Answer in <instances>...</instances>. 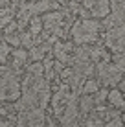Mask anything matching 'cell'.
I'll return each instance as SVG.
<instances>
[{
  "label": "cell",
  "instance_id": "1",
  "mask_svg": "<svg viewBox=\"0 0 125 127\" xmlns=\"http://www.w3.org/2000/svg\"><path fill=\"white\" fill-rule=\"evenodd\" d=\"M48 101H51V99H50V87L46 83V77L42 74L28 72L22 81V96L15 103V109L19 112L31 107L44 109L48 107Z\"/></svg>",
  "mask_w": 125,
  "mask_h": 127
},
{
  "label": "cell",
  "instance_id": "2",
  "mask_svg": "<svg viewBox=\"0 0 125 127\" xmlns=\"http://www.w3.org/2000/svg\"><path fill=\"white\" fill-rule=\"evenodd\" d=\"M101 30V24L98 20H92V19H85V20H79L72 26V39L77 44H88V42H94Z\"/></svg>",
  "mask_w": 125,
  "mask_h": 127
},
{
  "label": "cell",
  "instance_id": "3",
  "mask_svg": "<svg viewBox=\"0 0 125 127\" xmlns=\"http://www.w3.org/2000/svg\"><path fill=\"white\" fill-rule=\"evenodd\" d=\"M22 96V85L19 83L15 70L2 66V101H17Z\"/></svg>",
  "mask_w": 125,
  "mask_h": 127
},
{
  "label": "cell",
  "instance_id": "4",
  "mask_svg": "<svg viewBox=\"0 0 125 127\" xmlns=\"http://www.w3.org/2000/svg\"><path fill=\"white\" fill-rule=\"evenodd\" d=\"M122 74H123V70L116 63H109V61L98 63V76L107 85H118V83H122Z\"/></svg>",
  "mask_w": 125,
  "mask_h": 127
},
{
  "label": "cell",
  "instance_id": "5",
  "mask_svg": "<svg viewBox=\"0 0 125 127\" xmlns=\"http://www.w3.org/2000/svg\"><path fill=\"white\" fill-rule=\"evenodd\" d=\"M44 109L31 107V109H24L20 111L19 118H17V125L19 127H41L44 125L46 118H44Z\"/></svg>",
  "mask_w": 125,
  "mask_h": 127
},
{
  "label": "cell",
  "instance_id": "6",
  "mask_svg": "<svg viewBox=\"0 0 125 127\" xmlns=\"http://www.w3.org/2000/svg\"><path fill=\"white\" fill-rule=\"evenodd\" d=\"M105 44L116 54H125V24L110 28L105 35Z\"/></svg>",
  "mask_w": 125,
  "mask_h": 127
},
{
  "label": "cell",
  "instance_id": "7",
  "mask_svg": "<svg viewBox=\"0 0 125 127\" xmlns=\"http://www.w3.org/2000/svg\"><path fill=\"white\" fill-rule=\"evenodd\" d=\"M74 94L75 92L70 89V85H64V87H61V89L55 92V96L51 98V101H50L55 116H61L64 112V109L68 107V103H70V99L74 98Z\"/></svg>",
  "mask_w": 125,
  "mask_h": 127
},
{
  "label": "cell",
  "instance_id": "8",
  "mask_svg": "<svg viewBox=\"0 0 125 127\" xmlns=\"http://www.w3.org/2000/svg\"><path fill=\"white\" fill-rule=\"evenodd\" d=\"M125 24V0H112L110 2V13L105 17V28L110 30L114 26Z\"/></svg>",
  "mask_w": 125,
  "mask_h": 127
},
{
  "label": "cell",
  "instance_id": "9",
  "mask_svg": "<svg viewBox=\"0 0 125 127\" xmlns=\"http://www.w3.org/2000/svg\"><path fill=\"white\" fill-rule=\"evenodd\" d=\"M85 6V9H88V13L94 19H105L110 13V2L109 0H79Z\"/></svg>",
  "mask_w": 125,
  "mask_h": 127
},
{
  "label": "cell",
  "instance_id": "10",
  "mask_svg": "<svg viewBox=\"0 0 125 127\" xmlns=\"http://www.w3.org/2000/svg\"><path fill=\"white\" fill-rule=\"evenodd\" d=\"M79 105H77V98L74 94V98L70 99V103H68V107L64 109V112L61 116H59V122H61L63 125H75L77 122H79Z\"/></svg>",
  "mask_w": 125,
  "mask_h": 127
},
{
  "label": "cell",
  "instance_id": "11",
  "mask_svg": "<svg viewBox=\"0 0 125 127\" xmlns=\"http://www.w3.org/2000/svg\"><path fill=\"white\" fill-rule=\"evenodd\" d=\"M44 28L51 32L53 35H63V13H48V15L44 17Z\"/></svg>",
  "mask_w": 125,
  "mask_h": 127
},
{
  "label": "cell",
  "instance_id": "12",
  "mask_svg": "<svg viewBox=\"0 0 125 127\" xmlns=\"http://www.w3.org/2000/svg\"><path fill=\"white\" fill-rule=\"evenodd\" d=\"M94 94H83V98L79 99V109L83 114H90L96 107V98H92Z\"/></svg>",
  "mask_w": 125,
  "mask_h": 127
},
{
  "label": "cell",
  "instance_id": "13",
  "mask_svg": "<svg viewBox=\"0 0 125 127\" xmlns=\"http://www.w3.org/2000/svg\"><path fill=\"white\" fill-rule=\"evenodd\" d=\"M109 103L112 105V107H116V109H123L125 107L123 90H118V89L110 90V92H109Z\"/></svg>",
  "mask_w": 125,
  "mask_h": 127
},
{
  "label": "cell",
  "instance_id": "14",
  "mask_svg": "<svg viewBox=\"0 0 125 127\" xmlns=\"http://www.w3.org/2000/svg\"><path fill=\"white\" fill-rule=\"evenodd\" d=\"M88 52H90V59L98 61V63H101V61H109V57H110V55L107 54V50H105V48H101V46L88 48Z\"/></svg>",
  "mask_w": 125,
  "mask_h": 127
},
{
  "label": "cell",
  "instance_id": "15",
  "mask_svg": "<svg viewBox=\"0 0 125 127\" xmlns=\"http://www.w3.org/2000/svg\"><path fill=\"white\" fill-rule=\"evenodd\" d=\"M50 50V44H41V46H31L29 48V57L33 61H42L44 54Z\"/></svg>",
  "mask_w": 125,
  "mask_h": 127
},
{
  "label": "cell",
  "instance_id": "16",
  "mask_svg": "<svg viewBox=\"0 0 125 127\" xmlns=\"http://www.w3.org/2000/svg\"><path fill=\"white\" fill-rule=\"evenodd\" d=\"M13 66H20V64H24V61L28 59L29 52L22 50V48H17V50H13Z\"/></svg>",
  "mask_w": 125,
  "mask_h": 127
},
{
  "label": "cell",
  "instance_id": "17",
  "mask_svg": "<svg viewBox=\"0 0 125 127\" xmlns=\"http://www.w3.org/2000/svg\"><path fill=\"white\" fill-rule=\"evenodd\" d=\"M98 90H100V83H98L96 79H87L83 83L81 92H83V94H96Z\"/></svg>",
  "mask_w": 125,
  "mask_h": 127
},
{
  "label": "cell",
  "instance_id": "18",
  "mask_svg": "<svg viewBox=\"0 0 125 127\" xmlns=\"http://www.w3.org/2000/svg\"><path fill=\"white\" fill-rule=\"evenodd\" d=\"M42 26H44V20H41L39 17H31V19H29V32H31L33 35L41 33Z\"/></svg>",
  "mask_w": 125,
  "mask_h": 127
},
{
  "label": "cell",
  "instance_id": "19",
  "mask_svg": "<svg viewBox=\"0 0 125 127\" xmlns=\"http://www.w3.org/2000/svg\"><path fill=\"white\" fill-rule=\"evenodd\" d=\"M6 41L11 46H20L22 44V35H13V33H6Z\"/></svg>",
  "mask_w": 125,
  "mask_h": 127
},
{
  "label": "cell",
  "instance_id": "20",
  "mask_svg": "<svg viewBox=\"0 0 125 127\" xmlns=\"http://www.w3.org/2000/svg\"><path fill=\"white\" fill-rule=\"evenodd\" d=\"M11 55V44L7 41L2 42V63H6V59Z\"/></svg>",
  "mask_w": 125,
  "mask_h": 127
},
{
  "label": "cell",
  "instance_id": "21",
  "mask_svg": "<svg viewBox=\"0 0 125 127\" xmlns=\"http://www.w3.org/2000/svg\"><path fill=\"white\" fill-rule=\"evenodd\" d=\"M107 99H109V94H107V90L100 89V90L96 92V103H98V105H101L103 101H107Z\"/></svg>",
  "mask_w": 125,
  "mask_h": 127
},
{
  "label": "cell",
  "instance_id": "22",
  "mask_svg": "<svg viewBox=\"0 0 125 127\" xmlns=\"http://www.w3.org/2000/svg\"><path fill=\"white\" fill-rule=\"evenodd\" d=\"M31 32H29V33H22V44L24 46H28V48H31V46H35V42H33L31 41Z\"/></svg>",
  "mask_w": 125,
  "mask_h": 127
},
{
  "label": "cell",
  "instance_id": "23",
  "mask_svg": "<svg viewBox=\"0 0 125 127\" xmlns=\"http://www.w3.org/2000/svg\"><path fill=\"white\" fill-rule=\"evenodd\" d=\"M125 122L122 120V116H114V118H110V120H107V125L109 127H114V125H123Z\"/></svg>",
  "mask_w": 125,
  "mask_h": 127
},
{
  "label": "cell",
  "instance_id": "24",
  "mask_svg": "<svg viewBox=\"0 0 125 127\" xmlns=\"http://www.w3.org/2000/svg\"><path fill=\"white\" fill-rule=\"evenodd\" d=\"M85 124H87V125H101V120H100V118H98V116H88L87 118V122H85Z\"/></svg>",
  "mask_w": 125,
  "mask_h": 127
},
{
  "label": "cell",
  "instance_id": "25",
  "mask_svg": "<svg viewBox=\"0 0 125 127\" xmlns=\"http://www.w3.org/2000/svg\"><path fill=\"white\" fill-rule=\"evenodd\" d=\"M122 90H123V92H125V77H123V79H122Z\"/></svg>",
  "mask_w": 125,
  "mask_h": 127
}]
</instances>
